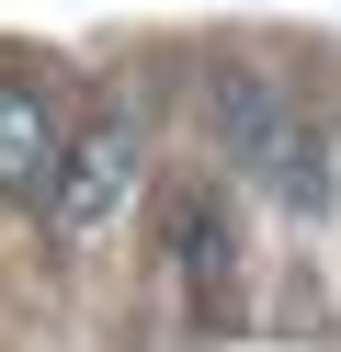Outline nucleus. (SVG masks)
Masks as SVG:
<instances>
[{"mask_svg": "<svg viewBox=\"0 0 341 352\" xmlns=\"http://www.w3.org/2000/svg\"><path fill=\"white\" fill-rule=\"evenodd\" d=\"M285 125L296 114H285V80L273 69H250V57H216V69H205V137H216L250 182H262V160L285 148Z\"/></svg>", "mask_w": 341, "mask_h": 352, "instance_id": "obj_3", "label": "nucleus"}, {"mask_svg": "<svg viewBox=\"0 0 341 352\" xmlns=\"http://www.w3.org/2000/svg\"><path fill=\"white\" fill-rule=\"evenodd\" d=\"M171 273H182V318L194 329H239V307H250V228L216 205V193H182Z\"/></svg>", "mask_w": 341, "mask_h": 352, "instance_id": "obj_2", "label": "nucleus"}, {"mask_svg": "<svg viewBox=\"0 0 341 352\" xmlns=\"http://www.w3.org/2000/svg\"><path fill=\"white\" fill-rule=\"evenodd\" d=\"M136 170H148V148H136V102H103L91 125H68V137H57V170H45V228H57V239L114 228V205L136 193Z\"/></svg>", "mask_w": 341, "mask_h": 352, "instance_id": "obj_1", "label": "nucleus"}, {"mask_svg": "<svg viewBox=\"0 0 341 352\" xmlns=\"http://www.w3.org/2000/svg\"><path fill=\"white\" fill-rule=\"evenodd\" d=\"M262 182L285 193L296 216H318V205H330V125H307V114H296V125H285V148L262 160Z\"/></svg>", "mask_w": 341, "mask_h": 352, "instance_id": "obj_5", "label": "nucleus"}, {"mask_svg": "<svg viewBox=\"0 0 341 352\" xmlns=\"http://www.w3.org/2000/svg\"><path fill=\"white\" fill-rule=\"evenodd\" d=\"M45 170H57V114H45L34 80L0 69V193L12 205H45Z\"/></svg>", "mask_w": 341, "mask_h": 352, "instance_id": "obj_4", "label": "nucleus"}]
</instances>
